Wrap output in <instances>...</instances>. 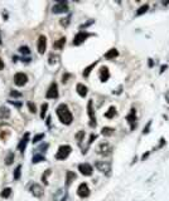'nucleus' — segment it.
<instances>
[{
  "label": "nucleus",
  "mask_w": 169,
  "mask_h": 201,
  "mask_svg": "<svg viewBox=\"0 0 169 201\" xmlns=\"http://www.w3.org/2000/svg\"><path fill=\"white\" fill-rule=\"evenodd\" d=\"M88 37H90V34H88V33H86V31L78 33V34L73 38V45H80V44H82Z\"/></svg>",
  "instance_id": "7"
},
{
  "label": "nucleus",
  "mask_w": 169,
  "mask_h": 201,
  "mask_svg": "<svg viewBox=\"0 0 169 201\" xmlns=\"http://www.w3.org/2000/svg\"><path fill=\"white\" fill-rule=\"evenodd\" d=\"M19 52L23 53V54H29V48L28 47H20L19 48Z\"/></svg>",
  "instance_id": "35"
},
{
  "label": "nucleus",
  "mask_w": 169,
  "mask_h": 201,
  "mask_svg": "<svg viewBox=\"0 0 169 201\" xmlns=\"http://www.w3.org/2000/svg\"><path fill=\"white\" fill-rule=\"evenodd\" d=\"M28 141H29V133L27 132L25 135L23 136V138L20 140V142H19V146H18V148H19V151L23 153L24 152V150H25V147H27V143H28Z\"/></svg>",
  "instance_id": "16"
},
{
  "label": "nucleus",
  "mask_w": 169,
  "mask_h": 201,
  "mask_svg": "<svg viewBox=\"0 0 169 201\" xmlns=\"http://www.w3.org/2000/svg\"><path fill=\"white\" fill-rule=\"evenodd\" d=\"M41 161H46V157L42 156V155H38V153H36L34 156H33V163H38Z\"/></svg>",
  "instance_id": "23"
},
{
  "label": "nucleus",
  "mask_w": 169,
  "mask_h": 201,
  "mask_svg": "<svg viewBox=\"0 0 169 201\" xmlns=\"http://www.w3.org/2000/svg\"><path fill=\"white\" fill-rule=\"evenodd\" d=\"M57 116L59 118V121L64 124H71L72 121H73V117H72V113L71 111L68 110V107H67V105L62 103L57 107Z\"/></svg>",
  "instance_id": "1"
},
{
  "label": "nucleus",
  "mask_w": 169,
  "mask_h": 201,
  "mask_svg": "<svg viewBox=\"0 0 169 201\" xmlns=\"http://www.w3.org/2000/svg\"><path fill=\"white\" fill-rule=\"evenodd\" d=\"M115 115H116V108L112 106V107H110L109 111L105 113V117H106V118H112Z\"/></svg>",
  "instance_id": "22"
},
{
  "label": "nucleus",
  "mask_w": 169,
  "mask_h": 201,
  "mask_svg": "<svg viewBox=\"0 0 169 201\" xmlns=\"http://www.w3.org/2000/svg\"><path fill=\"white\" fill-rule=\"evenodd\" d=\"M77 194L80 197H87L90 195V189H88L87 184H81L77 189Z\"/></svg>",
  "instance_id": "13"
},
{
  "label": "nucleus",
  "mask_w": 169,
  "mask_h": 201,
  "mask_svg": "<svg viewBox=\"0 0 169 201\" xmlns=\"http://www.w3.org/2000/svg\"><path fill=\"white\" fill-rule=\"evenodd\" d=\"M97 152H98L100 155H102V156H109V155H111V152H112V147H111L107 142L101 143V145L97 147Z\"/></svg>",
  "instance_id": "5"
},
{
  "label": "nucleus",
  "mask_w": 169,
  "mask_h": 201,
  "mask_svg": "<svg viewBox=\"0 0 169 201\" xmlns=\"http://www.w3.org/2000/svg\"><path fill=\"white\" fill-rule=\"evenodd\" d=\"M30 192H32V195H34L36 197H41V196L43 195L44 190H43V187H42L41 185H38V184H33V185L30 186Z\"/></svg>",
  "instance_id": "11"
},
{
  "label": "nucleus",
  "mask_w": 169,
  "mask_h": 201,
  "mask_svg": "<svg viewBox=\"0 0 169 201\" xmlns=\"http://www.w3.org/2000/svg\"><path fill=\"white\" fill-rule=\"evenodd\" d=\"M148 8H149L148 5H143V7H142V8H139V10L137 12V15H142V14H144V13L148 10Z\"/></svg>",
  "instance_id": "29"
},
{
  "label": "nucleus",
  "mask_w": 169,
  "mask_h": 201,
  "mask_svg": "<svg viewBox=\"0 0 169 201\" xmlns=\"http://www.w3.org/2000/svg\"><path fill=\"white\" fill-rule=\"evenodd\" d=\"M96 63H97V62L95 60V63H92L91 65H88V67H87V68H86V69L83 71V77H88V76H90V73H91V71H92V68H93V67L96 65Z\"/></svg>",
  "instance_id": "24"
},
{
  "label": "nucleus",
  "mask_w": 169,
  "mask_h": 201,
  "mask_svg": "<svg viewBox=\"0 0 169 201\" xmlns=\"http://www.w3.org/2000/svg\"><path fill=\"white\" fill-rule=\"evenodd\" d=\"M126 121L129 122L130 129H131V131H132L135 127H137V110H135V108H131V112L126 116Z\"/></svg>",
  "instance_id": "4"
},
{
  "label": "nucleus",
  "mask_w": 169,
  "mask_h": 201,
  "mask_svg": "<svg viewBox=\"0 0 169 201\" xmlns=\"http://www.w3.org/2000/svg\"><path fill=\"white\" fill-rule=\"evenodd\" d=\"M10 194H12V189L10 187H7V189H4L3 190V192H2V197H9L10 196Z\"/></svg>",
  "instance_id": "26"
},
{
  "label": "nucleus",
  "mask_w": 169,
  "mask_h": 201,
  "mask_svg": "<svg viewBox=\"0 0 169 201\" xmlns=\"http://www.w3.org/2000/svg\"><path fill=\"white\" fill-rule=\"evenodd\" d=\"M87 111H88V116H90V126L95 127L96 126V117H95V111L92 108V100H88Z\"/></svg>",
  "instance_id": "10"
},
{
  "label": "nucleus",
  "mask_w": 169,
  "mask_h": 201,
  "mask_svg": "<svg viewBox=\"0 0 169 201\" xmlns=\"http://www.w3.org/2000/svg\"><path fill=\"white\" fill-rule=\"evenodd\" d=\"M64 43H66V38H61V39H59V42H58V43H56L54 45H56L57 48H62Z\"/></svg>",
  "instance_id": "32"
},
{
  "label": "nucleus",
  "mask_w": 169,
  "mask_h": 201,
  "mask_svg": "<svg viewBox=\"0 0 169 201\" xmlns=\"http://www.w3.org/2000/svg\"><path fill=\"white\" fill-rule=\"evenodd\" d=\"M48 175H51V170H47V171H46V174H43V176H42V181L44 182V185H47V184H48V181H47Z\"/></svg>",
  "instance_id": "31"
},
{
  "label": "nucleus",
  "mask_w": 169,
  "mask_h": 201,
  "mask_svg": "<svg viewBox=\"0 0 169 201\" xmlns=\"http://www.w3.org/2000/svg\"><path fill=\"white\" fill-rule=\"evenodd\" d=\"M114 132H115V129H114V128H111V127H104V128H102V131H101V133H102L104 136H106V137L112 136V135H114Z\"/></svg>",
  "instance_id": "20"
},
{
  "label": "nucleus",
  "mask_w": 169,
  "mask_h": 201,
  "mask_svg": "<svg viewBox=\"0 0 169 201\" xmlns=\"http://www.w3.org/2000/svg\"><path fill=\"white\" fill-rule=\"evenodd\" d=\"M42 138H44V133H39V135H37V136H34V138H33V143H37V142H39Z\"/></svg>",
  "instance_id": "28"
},
{
  "label": "nucleus",
  "mask_w": 169,
  "mask_h": 201,
  "mask_svg": "<svg viewBox=\"0 0 169 201\" xmlns=\"http://www.w3.org/2000/svg\"><path fill=\"white\" fill-rule=\"evenodd\" d=\"M95 166H96V169L98 171L104 172L106 175H110V171H111V165H110V162H107V161H97L95 163Z\"/></svg>",
  "instance_id": "3"
},
{
  "label": "nucleus",
  "mask_w": 169,
  "mask_h": 201,
  "mask_svg": "<svg viewBox=\"0 0 169 201\" xmlns=\"http://www.w3.org/2000/svg\"><path fill=\"white\" fill-rule=\"evenodd\" d=\"M47 108H48V105H47V103L42 105V112H41V117H42V118H44V116H46V113H47Z\"/></svg>",
  "instance_id": "30"
},
{
  "label": "nucleus",
  "mask_w": 169,
  "mask_h": 201,
  "mask_svg": "<svg viewBox=\"0 0 169 201\" xmlns=\"http://www.w3.org/2000/svg\"><path fill=\"white\" fill-rule=\"evenodd\" d=\"M56 59H57V57H54V58H53V55H51V57H49V64H54V63L57 62Z\"/></svg>",
  "instance_id": "36"
},
{
  "label": "nucleus",
  "mask_w": 169,
  "mask_h": 201,
  "mask_svg": "<svg viewBox=\"0 0 169 201\" xmlns=\"http://www.w3.org/2000/svg\"><path fill=\"white\" fill-rule=\"evenodd\" d=\"M78 171L85 176H91L93 170H92V166L90 163H81L78 166Z\"/></svg>",
  "instance_id": "8"
},
{
  "label": "nucleus",
  "mask_w": 169,
  "mask_h": 201,
  "mask_svg": "<svg viewBox=\"0 0 169 201\" xmlns=\"http://www.w3.org/2000/svg\"><path fill=\"white\" fill-rule=\"evenodd\" d=\"M67 10H68V4H67L66 2H59V3H57V4L52 8V12H53L54 14L66 13Z\"/></svg>",
  "instance_id": "6"
},
{
  "label": "nucleus",
  "mask_w": 169,
  "mask_h": 201,
  "mask_svg": "<svg viewBox=\"0 0 169 201\" xmlns=\"http://www.w3.org/2000/svg\"><path fill=\"white\" fill-rule=\"evenodd\" d=\"M10 96H12V97H20V93H18V92H15V91H12V92H10Z\"/></svg>",
  "instance_id": "37"
},
{
  "label": "nucleus",
  "mask_w": 169,
  "mask_h": 201,
  "mask_svg": "<svg viewBox=\"0 0 169 201\" xmlns=\"http://www.w3.org/2000/svg\"><path fill=\"white\" fill-rule=\"evenodd\" d=\"M47 98H57L58 97V87L56 83H52L51 87L48 88L47 91V94H46Z\"/></svg>",
  "instance_id": "12"
},
{
  "label": "nucleus",
  "mask_w": 169,
  "mask_h": 201,
  "mask_svg": "<svg viewBox=\"0 0 169 201\" xmlns=\"http://www.w3.org/2000/svg\"><path fill=\"white\" fill-rule=\"evenodd\" d=\"M28 108H29V111L32 112V113H36V111H37V108H36V105H33V103H28Z\"/></svg>",
  "instance_id": "33"
},
{
  "label": "nucleus",
  "mask_w": 169,
  "mask_h": 201,
  "mask_svg": "<svg viewBox=\"0 0 169 201\" xmlns=\"http://www.w3.org/2000/svg\"><path fill=\"white\" fill-rule=\"evenodd\" d=\"M85 136V131H80L78 133H77V136H76V138L78 140V142H81L82 141V137Z\"/></svg>",
  "instance_id": "34"
},
{
  "label": "nucleus",
  "mask_w": 169,
  "mask_h": 201,
  "mask_svg": "<svg viewBox=\"0 0 169 201\" xmlns=\"http://www.w3.org/2000/svg\"><path fill=\"white\" fill-rule=\"evenodd\" d=\"M3 68H4V62L0 59V69H3Z\"/></svg>",
  "instance_id": "38"
},
{
  "label": "nucleus",
  "mask_w": 169,
  "mask_h": 201,
  "mask_svg": "<svg viewBox=\"0 0 169 201\" xmlns=\"http://www.w3.org/2000/svg\"><path fill=\"white\" fill-rule=\"evenodd\" d=\"M20 171H22V166L19 165L15 169V171H14V180H18L20 177Z\"/></svg>",
  "instance_id": "27"
},
{
  "label": "nucleus",
  "mask_w": 169,
  "mask_h": 201,
  "mask_svg": "<svg viewBox=\"0 0 169 201\" xmlns=\"http://www.w3.org/2000/svg\"><path fill=\"white\" fill-rule=\"evenodd\" d=\"M119 55V52L116 50V49H110L106 54H105V57L107 58V59H114V58H116Z\"/></svg>",
  "instance_id": "21"
},
{
  "label": "nucleus",
  "mask_w": 169,
  "mask_h": 201,
  "mask_svg": "<svg viewBox=\"0 0 169 201\" xmlns=\"http://www.w3.org/2000/svg\"><path fill=\"white\" fill-rule=\"evenodd\" d=\"M9 116H10L9 108H7V107H0V118H2V119H7V118H9Z\"/></svg>",
  "instance_id": "18"
},
{
  "label": "nucleus",
  "mask_w": 169,
  "mask_h": 201,
  "mask_svg": "<svg viewBox=\"0 0 169 201\" xmlns=\"http://www.w3.org/2000/svg\"><path fill=\"white\" fill-rule=\"evenodd\" d=\"M67 179H66V184H67V186H70L71 185V182L76 179V175H75V172H72V171H67Z\"/></svg>",
  "instance_id": "19"
},
{
  "label": "nucleus",
  "mask_w": 169,
  "mask_h": 201,
  "mask_svg": "<svg viewBox=\"0 0 169 201\" xmlns=\"http://www.w3.org/2000/svg\"><path fill=\"white\" fill-rule=\"evenodd\" d=\"M14 82H15V84H17V86L22 87V86L27 84V82H28V77H27V74H24V73H17V74H15V77H14Z\"/></svg>",
  "instance_id": "9"
},
{
  "label": "nucleus",
  "mask_w": 169,
  "mask_h": 201,
  "mask_svg": "<svg viewBox=\"0 0 169 201\" xmlns=\"http://www.w3.org/2000/svg\"><path fill=\"white\" fill-rule=\"evenodd\" d=\"M76 91H77V93H78L81 97H85V96L87 94V87H86V86H83L82 83H78V84H77Z\"/></svg>",
  "instance_id": "17"
},
{
  "label": "nucleus",
  "mask_w": 169,
  "mask_h": 201,
  "mask_svg": "<svg viewBox=\"0 0 169 201\" xmlns=\"http://www.w3.org/2000/svg\"><path fill=\"white\" fill-rule=\"evenodd\" d=\"M109 78H110L109 68H107V67H101V68H100V81L101 82H106Z\"/></svg>",
  "instance_id": "15"
},
{
  "label": "nucleus",
  "mask_w": 169,
  "mask_h": 201,
  "mask_svg": "<svg viewBox=\"0 0 169 201\" xmlns=\"http://www.w3.org/2000/svg\"><path fill=\"white\" fill-rule=\"evenodd\" d=\"M14 157H15V156H14V153H13V152H10V153L7 156V158H5V163H7V165H12V163H13V161H14Z\"/></svg>",
  "instance_id": "25"
},
{
  "label": "nucleus",
  "mask_w": 169,
  "mask_h": 201,
  "mask_svg": "<svg viewBox=\"0 0 169 201\" xmlns=\"http://www.w3.org/2000/svg\"><path fill=\"white\" fill-rule=\"evenodd\" d=\"M71 151H72L71 146H68V145H63V146H61V147L58 148V151H57V153H56V158H57V160H64V158L68 157V155L71 153Z\"/></svg>",
  "instance_id": "2"
},
{
  "label": "nucleus",
  "mask_w": 169,
  "mask_h": 201,
  "mask_svg": "<svg viewBox=\"0 0 169 201\" xmlns=\"http://www.w3.org/2000/svg\"><path fill=\"white\" fill-rule=\"evenodd\" d=\"M47 49V38L44 35H41L39 39H38V52L41 54H43Z\"/></svg>",
  "instance_id": "14"
}]
</instances>
